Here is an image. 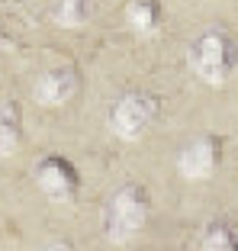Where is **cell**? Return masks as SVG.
Returning a JSON list of instances; mask_svg holds the SVG:
<instances>
[{
  "label": "cell",
  "instance_id": "cell-1",
  "mask_svg": "<svg viewBox=\"0 0 238 251\" xmlns=\"http://www.w3.org/2000/svg\"><path fill=\"white\" fill-rule=\"evenodd\" d=\"M151 216V197L142 184H122L103 206V238L110 245H126L145 229Z\"/></svg>",
  "mask_w": 238,
  "mask_h": 251
},
{
  "label": "cell",
  "instance_id": "cell-2",
  "mask_svg": "<svg viewBox=\"0 0 238 251\" xmlns=\"http://www.w3.org/2000/svg\"><path fill=\"white\" fill-rule=\"evenodd\" d=\"M190 68L209 87H222L238 68V42L222 29H209L190 45Z\"/></svg>",
  "mask_w": 238,
  "mask_h": 251
},
{
  "label": "cell",
  "instance_id": "cell-3",
  "mask_svg": "<svg viewBox=\"0 0 238 251\" xmlns=\"http://www.w3.org/2000/svg\"><path fill=\"white\" fill-rule=\"evenodd\" d=\"M161 116V97L151 90H126L110 106V129L122 142H139Z\"/></svg>",
  "mask_w": 238,
  "mask_h": 251
},
{
  "label": "cell",
  "instance_id": "cell-4",
  "mask_svg": "<svg viewBox=\"0 0 238 251\" xmlns=\"http://www.w3.org/2000/svg\"><path fill=\"white\" fill-rule=\"evenodd\" d=\"M225 158V139L219 132H203L196 139H190L177 155V171L180 177L190 184H203L219 171Z\"/></svg>",
  "mask_w": 238,
  "mask_h": 251
},
{
  "label": "cell",
  "instance_id": "cell-5",
  "mask_svg": "<svg viewBox=\"0 0 238 251\" xmlns=\"http://www.w3.org/2000/svg\"><path fill=\"white\" fill-rule=\"evenodd\" d=\"M36 187L48 200L68 203V200H74L77 190H81V171L65 155H45L36 164Z\"/></svg>",
  "mask_w": 238,
  "mask_h": 251
},
{
  "label": "cell",
  "instance_id": "cell-6",
  "mask_svg": "<svg viewBox=\"0 0 238 251\" xmlns=\"http://www.w3.org/2000/svg\"><path fill=\"white\" fill-rule=\"evenodd\" d=\"M77 90H81V71L74 65H55L39 74L32 97L39 106H65L74 100Z\"/></svg>",
  "mask_w": 238,
  "mask_h": 251
},
{
  "label": "cell",
  "instance_id": "cell-7",
  "mask_svg": "<svg viewBox=\"0 0 238 251\" xmlns=\"http://www.w3.org/2000/svg\"><path fill=\"white\" fill-rule=\"evenodd\" d=\"M126 23L135 36L148 39L158 36L164 26V7L161 0H129L126 3Z\"/></svg>",
  "mask_w": 238,
  "mask_h": 251
},
{
  "label": "cell",
  "instance_id": "cell-8",
  "mask_svg": "<svg viewBox=\"0 0 238 251\" xmlns=\"http://www.w3.org/2000/svg\"><path fill=\"white\" fill-rule=\"evenodd\" d=\"M23 148V116L16 103L0 106V158H13Z\"/></svg>",
  "mask_w": 238,
  "mask_h": 251
},
{
  "label": "cell",
  "instance_id": "cell-9",
  "mask_svg": "<svg viewBox=\"0 0 238 251\" xmlns=\"http://www.w3.org/2000/svg\"><path fill=\"white\" fill-rule=\"evenodd\" d=\"M203 251H238V222L213 219L203 232Z\"/></svg>",
  "mask_w": 238,
  "mask_h": 251
},
{
  "label": "cell",
  "instance_id": "cell-10",
  "mask_svg": "<svg viewBox=\"0 0 238 251\" xmlns=\"http://www.w3.org/2000/svg\"><path fill=\"white\" fill-rule=\"evenodd\" d=\"M87 16H90V0H58L52 10V20L61 29H77L87 23Z\"/></svg>",
  "mask_w": 238,
  "mask_h": 251
},
{
  "label": "cell",
  "instance_id": "cell-11",
  "mask_svg": "<svg viewBox=\"0 0 238 251\" xmlns=\"http://www.w3.org/2000/svg\"><path fill=\"white\" fill-rule=\"evenodd\" d=\"M45 251H77V248H74L71 242H52V245H48Z\"/></svg>",
  "mask_w": 238,
  "mask_h": 251
},
{
  "label": "cell",
  "instance_id": "cell-12",
  "mask_svg": "<svg viewBox=\"0 0 238 251\" xmlns=\"http://www.w3.org/2000/svg\"><path fill=\"white\" fill-rule=\"evenodd\" d=\"M10 42V36H7V29H0V49H3V45Z\"/></svg>",
  "mask_w": 238,
  "mask_h": 251
}]
</instances>
